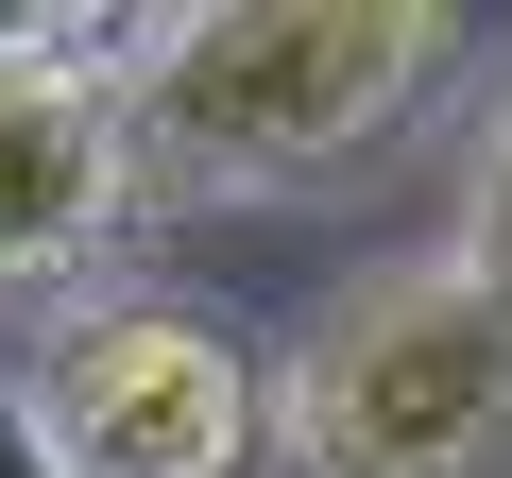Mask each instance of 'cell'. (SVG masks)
<instances>
[{
  "instance_id": "cell-4",
  "label": "cell",
  "mask_w": 512,
  "mask_h": 478,
  "mask_svg": "<svg viewBox=\"0 0 512 478\" xmlns=\"http://www.w3.org/2000/svg\"><path fill=\"white\" fill-rule=\"evenodd\" d=\"M137 18H0V308H86L137 239V120H120Z\"/></svg>"
},
{
  "instance_id": "cell-1",
  "label": "cell",
  "mask_w": 512,
  "mask_h": 478,
  "mask_svg": "<svg viewBox=\"0 0 512 478\" xmlns=\"http://www.w3.org/2000/svg\"><path fill=\"white\" fill-rule=\"evenodd\" d=\"M478 35L444 0H188L120 35V120L154 205H325L393 171Z\"/></svg>"
},
{
  "instance_id": "cell-2",
  "label": "cell",
  "mask_w": 512,
  "mask_h": 478,
  "mask_svg": "<svg viewBox=\"0 0 512 478\" xmlns=\"http://www.w3.org/2000/svg\"><path fill=\"white\" fill-rule=\"evenodd\" d=\"M291 478H512V325L461 257L342 274L274 359Z\"/></svg>"
},
{
  "instance_id": "cell-5",
  "label": "cell",
  "mask_w": 512,
  "mask_h": 478,
  "mask_svg": "<svg viewBox=\"0 0 512 478\" xmlns=\"http://www.w3.org/2000/svg\"><path fill=\"white\" fill-rule=\"evenodd\" d=\"M461 274H478L495 325H512V103H495V137H478V171H461Z\"/></svg>"
},
{
  "instance_id": "cell-6",
  "label": "cell",
  "mask_w": 512,
  "mask_h": 478,
  "mask_svg": "<svg viewBox=\"0 0 512 478\" xmlns=\"http://www.w3.org/2000/svg\"><path fill=\"white\" fill-rule=\"evenodd\" d=\"M0 478H52V461H35V427H18V410H0Z\"/></svg>"
},
{
  "instance_id": "cell-3",
  "label": "cell",
  "mask_w": 512,
  "mask_h": 478,
  "mask_svg": "<svg viewBox=\"0 0 512 478\" xmlns=\"http://www.w3.org/2000/svg\"><path fill=\"white\" fill-rule=\"evenodd\" d=\"M0 410L52 478H274V359L188 291H86L0 359Z\"/></svg>"
}]
</instances>
